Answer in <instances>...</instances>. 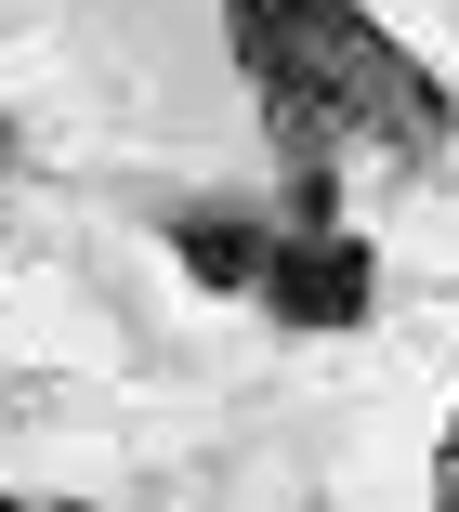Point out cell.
Segmentation results:
<instances>
[{
	"instance_id": "obj_4",
	"label": "cell",
	"mask_w": 459,
	"mask_h": 512,
	"mask_svg": "<svg viewBox=\"0 0 459 512\" xmlns=\"http://www.w3.org/2000/svg\"><path fill=\"white\" fill-rule=\"evenodd\" d=\"M0 512H79V499H0Z\"/></svg>"
},
{
	"instance_id": "obj_1",
	"label": "cell",
	"mask_w": 459,
	"mask_h": 512,
	"mask_svg": "<svg viewBox=\"0 0 459 512\" xmlns=\"http://www.w3.org/2000/svg\"><path fill=\"white\" fill-rule=\"evenodd\" d=\"M223 53H237L263 145L289 171V224H341V158L433 171L459 145V92L368 14V0H223Z\"/></svg>"
},
{
	"instance_id": "obj_2",
	"label": "cell",
	"mask_w": 459,
	"mask_h": 512,
	"mask_svg": "<svg viewBox=\"0 0 459 512\" xmlns=\"http://www.w3.org/2000/svg\"><path fill=\"white\" fill-rule=\"evenodd\" d=\"M368 289H381V263H368V237H341V224H328V237L276 224L263 263H250V302H263V316H289V329H355Z\"/></svg>"
},
{
	"instance_id": "obj_3",
	"label": "cell",
	"mask_w": 459,
	"mask_h": 512,
	"mask_svg": "<svg viewBox=\"0 0 459 512\" xmlns=\"http://www.w3.org/2000/svg\"><path fill=\"white\" fill-rule=\"evenodd\" d=\"M433 512H459V407H446V447H433Z\"/></svg>"
},
{
	"instance_id": "obj_5",
	"label": "cell",
	"mask_w": 459,
	"mask_h": 512,
	"mask_svg": "<svg viewBox=\"0 0 459 512\" xmlns=\"http://www.w3.org/2000/svg\"><path fill=\"white\" fill-rule=\"evenodd\" d=\"M0 158H14V145H0Z\"/></svg>"
}]
</instances>
